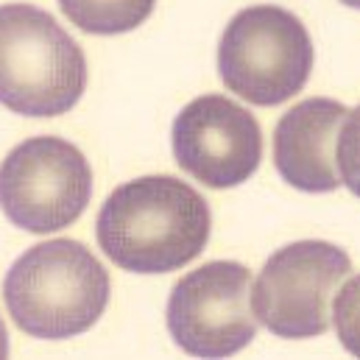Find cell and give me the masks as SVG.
I'll return each mask as SVG.
<instances>
[{"instance_id": "obj_11", "label": "cell", "mask_w": 360, "mask_h": 360, "mask_svg": "<svg viewBox=\"0 0 360 360\" xmlns=\"http://www.w3.org/2000/svg\"><path fill=\"white\" fill-rule=\"evenodd\" d=\"M330 304H333V313H335L333 321H335V330H338L344 347L352 355H358V341H355V335H358V276L349 274L347 285L341 290H335Z\"/></svg>"}, {"instance_id": "obj_6", "label": "cell", "mask_w": 360, "mask_h": 360, "mask_svg": "<svg viewBox=\"0 0 360 360\" xmlns=\"http://www.w3.org/2000/svg\"><path fill=\"white\" fill-rule=\"evenodd\" d=\"M352 274L344 249L299 240L274 252L252 285V313L279 338H316L330 327V302Z\"/></svg>"}, {"instance_id": "obj_7", "label": "cell", "mask_w": 360, "mask_h": 360, "mask_svg": "<svg viewBox=\"0 0 360 360\" xmlns=\"http://www.w3.org/2000/svg\"><path fill=\"white\" fill-rule=\"evenodd\" d=\"M176 347L195 358H229L257 335L252 313V271L235 260H212L181 276L165 310Z\"/></svg>"}, {"instance_id": "obj_2", "label": "cell", "mask_w": 360, "mask_h": 360, "mask_svg": "<svg viewBox=\"0 0 360 360\" xmlns=\"http://www.w3.org/2000/svg\"><path fill=\"white\" fill-rule=\"evenodd\" d=\"M109 274L79 240L56 238L31 246L3 279L14 324L34 338L62 341L87 333L109 302Z\"/></svg>"}, {"instance_id": "obj_3", "label": "cell", "mask_w": 360, "mask_h": 360, "mask_svg": "<svg viewBox=\"0 0 360 360\" xmlns=\"http://www.w3.org/2000/svg\"><path fill=\"white\" fill-rule=\"evenodd\" d=\"M84 90V51L53 14L28 3L0 6V103L25 117H56Z\"/></svg>"}, {"instance_id": "obj_14", "label": "cell", "mask_w": 360, "mask_h": 360, "mask_svg": "<svg viewBox=\"0 0 360 360\" xmlns=\"http://www.w3.org/2000/svg\"><path fill=\"white\" fill-rule=\"evenodd\" d=\"M341 3H347V6H352V8H355V6H358L360 0H341Z\"/></svg>"}, {"instance_id": "obj_8", "label": "cell", "mask_w": 360, "mask_h": 360, "mask_svg": "<svg viewBox=\"0 0 360 360\" xmlns=\"http://www.w3.org/2000/svg\"><path fill=\"white\" fill-rule=\"evenodd\" d=\"M171 143L181 171L212 190L252 179L263 157V134L255 115L215 92L181 109L171 129Z\"/></svg>"}, {"instance_id": "obj_10", "label": "cell", "mask_w": 360, "mask_h": 360, "mask_svg": "<svg viewBox=\"0 0 360 360\" xmlns=\"http://www.w3.org/2000/svg\"><path fill=\"white\" fill-rule=\"evenodd\" d=\"M65 17L98 37H112V34H126L143 25L157 0H59Z\"/></svg>"}, {"instance_id": "obj_1", "label": "cell", "mask_w": 360, "mask_h": 360, "mask_svg": "<svg viewBox=\"0 0 360 360\" xmlns=\"http://www.w3.org/2000/svg\"><path fill=\"white\" fill-rule=\"evenodd\" d=\"M204 195L176 176H140L103 201L95 235L101 252L131 274H168L193 263L210 240Z\"/></svg>"}, {"instance_id": "obj_12", "label": "cell", "mask_w": 360, "mask_h": 360, "mask_svg": "<svg viewBox=\"0 0 360 360\" xmlns=\"http://www.w3.org/2000/svg\"><path fill=\"white\" fill-rule=\"evenodd\" d=\"M338 168H341V181L358 193V109L349 112L341 140H338Z\"/></svg>"}, {"instance_id": "obj_4", "label": "cell", "mask_w": 360, "mask_h": 360, "mask_svg": "<svg viewBox=\"0 0 360 360\" xmlns=\"http://www.w3.org/2000/svg\"><path fill=\"white\" fill-rule=\"evenodd\" d=\"M316 62L304 22L282 6L238 11L218 42V73L226 90L255 106H276L304 90Z\"/></svg>"}, {"instance_id": "obj_5", "label": "cell", "mask_w": 360, "mask_h": 360, "mask_svg": "<svg viewBox=\"0 0 360 360\" xmlns=\"http://www.w3.org/2000/svg\"><path fill=\"white\" fill-rule=\"evenodd\" d=\"M90 195V162L62 137L22 140L0 165V210L25 232L45 235L76 224Z\"/></svg>"}, {"instance_id": "obj_13", "label": "cell", "mask_w": 360, "mask_h": 360, "mask_svg": "<svg viewBox=\"0 0 360 360\" xmlns=\"http://www.w3.org/2000/svg\"><path fill=\"white\" fill-rule=\"evenodd\" d=\"M6 355H8V333H6V324L0 319V358H6Z\"/></svg>"}, {"instance_id": "obj_9", "label": "cell", "mask_w": 360, "mask_h": 360, "mask_svg": "<svg viewBox=\"0 0 360 360\" xmlns=\"http://www.w3.org/2000/svg\"><path fill=\"white\" fill-rule=\"evenodd\" d=\"M349 106L333 98H307L285 112L274 129V165L279 176L302 193L338 190V140Z\"/></svg>"}]
</instances>
